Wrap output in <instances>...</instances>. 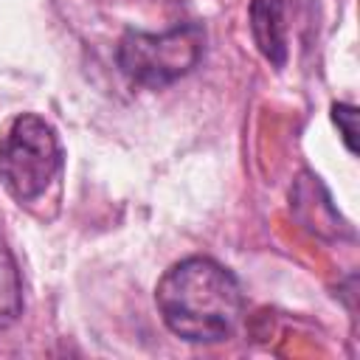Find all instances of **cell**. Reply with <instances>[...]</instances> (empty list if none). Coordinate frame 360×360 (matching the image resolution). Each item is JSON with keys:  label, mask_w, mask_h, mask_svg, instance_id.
<instances>
[{"label": "cell", "mask_w": 360, "mask_h": 360, "mask_svg": "<svg viewBox=\"0 0 360 360\" xmlns=\"http://www.w3.org/2000/svg\"><path fill=\"white\" fill-rule=\"evenodd\" d=\"M250 37L259 53L273 65L284 68L290 56L287 45V0H250Z\"/></svg>", "instance_id": "5"}, {"label": "cell", "mask_w": 360, "mask_h": 360, "mask_svg": "<svg viewBox=\"0 0 360 360\" xmlns=\"http://www.w3.org/2000/svg\"><path fill=\"white\" fill-rule=\"evenodd\" d=\"M332 121L338 124L346 149L352 155H357V143H354V135H357V107H352V104H332Z\"/></svg>", "instance_id": "7"}, {"label": "cell", "mask_w": 360, "mask_h": 360, "mask_svg": "<svg viewBox=\"0 0 360 360\" xmlns=\"http://www.w3.org/2000/svg\"><path fill=\"white\" fill-rule=\"evenodd\" d=\"M22 315V278L17 259L0 233V332H6Z\"/></svg>", "instance_id": "6"}, {"label": "cell", "mask_w": 360, "mask_h": 360, "mask_svg": "<svg viewBox=\"0 0 360 360\" xmlns=\"http://www.w3.org/2000/svg\"><path fill=\"white\" fill-rule=\"evenodd\" d=\"M202 51H205V31L197 22H183L163 34H146L132 28L121 37L115 62L129 82L160 90L191 73Z\"/></svg>", "instance_id": "3"}, {"label": "cell", "mask_w": 360, "mask_h": 360, "mask_svg": "<svg viewBox=\"0 0 360 360\" xmlns=\"http://www.w3.org/2000/svg\"><path fill=\"white\" fill-rule=\"evenodd\" d=\"M62 166L65 152L53 127L34 112L17 115L0 138V183L17 202L39 200Z\"/></svg>", "instance_id": "2"}, {"label": "cell", "mask_w": 360, "mask_h": 360, "mask_svg": "<svg viewBox=\"0 0 360 360\" xmlns=\"http://www.w3.org/2000/svg\"><path fill=\"white\" fill-rule=\"evenodd\" d=\"M290 205H292L298 222L307 231L318 233V236L335 239V236H340V228L343 231H352L349 222H343L340 214H338V208L332 205V197L323 188V183L315 174H309V172H304L295 180V186L290 191Z\"/></svg>", "instance_id": "4"}, {"label": "cell", "mask_w": 360, "mask_h": 360, "mask_svg": "<svg viewBox=\"0 0 360 360\" xmlns=\"http://www.w3.org/2000/svg\"><path fill=\"white\" fill-rule=\"evenodd\" d=\"M155 304L169 332L188 343L233 338L245 312L236 276L208 256H188L172 264L155 287Z\"/></svg>", "instance_id": "1"}]
</instances>
